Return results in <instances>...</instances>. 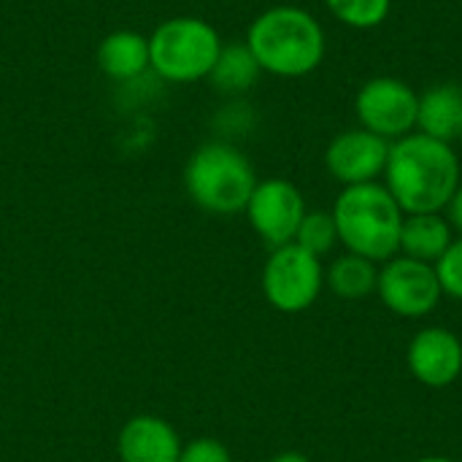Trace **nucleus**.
<instances>
[{
  "label": "nucleus",
  "mask_w": 462,
  "mask_h": 462,
  "mask_svg": "<svg viewBox=\"0 0 462 462\" xmlns=\"http://www.w3.org/2000/svg\"><path fill=\"white\" fill-rule=\"evenodd\" d=\"M384 187L403 214H444L460 187V160L452 143L409 133L390 143Z\"/></svg>",
  "instance_id": "obj_1"
},
{
  "label": "nucleus",
  "mask_w": 462,
  "mask_h": 462,
  "mask_svg": "<svg viewBox=\"0 0 462 462\" xmlns=\"http://www.w3.org/2000/svg\"><path fill=\"white\" fill-rule=\"evenodd\" d=\"M246 46L260 70L282 79L309 76L322 65L328 49L322 24L298 5H273L254 16Z\"/></svg>",
  "instance_id": "obj_2"
},
{
  "label": "nucleus",
  "mask_w": 462,
  "mask_h": 462,
  "mask_svg": "<svg viewBox=\"0 0 462 462\" xmlns=\"http://www.w3.org/2000/svg\"><path fill=\"white\" fill-rule=\"evenodd\" d=\"M330 214L336 219L338 244H344L346 252L360 254L376 265L393 260L401 252V230L406 214L384 184L371 181L344 187Z\"/></svg>",
  "instance_id": "obj_3"
},
{
  "label": "nucleus",
  "mask_w": 462,
  "mask_h": 462,
  "mask_svg": "<svg viewBox=\"0 0 462 462\" xmlns=\"http://www.w3.org/2000/svg\"><path fill=\"white\" fill-rule=\"evenodd\" d=\"M184 187L192 203L208 214H241L257 187L249 157L230 143H203L184 168Z\"/></svg>",
  "instance_id": "obj_4"
},
{
  "label": "nucleus",
  "mask_w": 462,
  "mask_h": 462,
  "mask_svg": "<svg viewBox=\"0 0 462 462\" xmlns=\"http://www.w3.org/2000/svg\"><path fill=\"white\" fill-rule=\"evenodd\" d=\"M222 51V38L214 24L200 16H176L162 24L149 38V57L165 81L189 84L208 79L217 57Z\"/></svg>",
  "instance_id": "obj_5"
},
{
  "label": "nucleus",
  "mask_w": 462,
  "mask_h": 462,
  "mask_svg": "<svg viewBox=\"0 0 462 462\" xmlns=\"http://www.w3.org/2000/svg\"><path fill=\"white\" fill-rule=\"evenodd\" d=\"M325 287L322 260L300 249L295 241L271 249L263 268V295L284 314H300L311 309Z\"/></svg>",
  "instance_id": "obj_6"
},
{
  "label": "nucleus",
  "mask_w": 462,
  "mask_h": 462,
  "mask_svg": "<svg viewBox=\"0 0 462 462\" xmlns=\"http://www.w3.org/2000/svg\"><path fill=\"white\" fill-rule=\"evenodd\" d=\"M417 111L420 92L409 81L395 76H376L365 81L355 97L360 127L390 143L417 130Z\"/></svg>",
  "instance_id": "obj_7"
},
{
  "label": "nucleus",
  "mask_w": 462,
  "mask_h": 462,
  "mask_svg": "<svg viewBox=\"0 0 462 462\" xmlns=\"http://www.w3.org/2000/svg\"><path fill=\"white\" fill-rule=\"evenodd\" d=\"M376 292L382 303L403 319H422L433 314L444 298L436 268L406 254H395L384 263V268H379Z\"/></svg>",
  "instance_id": "obj_8"
},
{
  "label": "nucleus",
  "mask_w": 462,
  "mask_h": 462,
  "mask_svg": "<svg viewBox=\"0 0 462 462\" xmlns=\"http://www.w3.org/2000/svg\"><path fill=\"white\" fill-rule=\"evenodd\" d=\"M244 211L249 217L252 230L271 249H276V246L295 241V233L306 217V200L292 181L265 179V181H257Z\"/></svg>",
  "instance_id": "obj_9"
},
{
  "label": "nucleus",
  "mask_w": 462,
  "mask_h": 462,
  "mask_svg": "<svg viewBox=\"0 0 462 462\" xmlns=\"http://www.w3.org/2000/svg\"><path fill=\"white\" fill-rule=\"evenodd\" d=\"M387 154H390V141L368 133L365 127H355L336 135L328 143L325 168L344 187L371 184L379 176H384Z\"/></svg>",
  "instance_id": "obj_10"
},
{
  "label": "nucleus",
  "mask_w": 462,
  "mask_h": 462,
  "mask_svg": "<svg viewBox=\"0 0 462 462\" xmlns=\"http://www.w3.org/2000/svg\"><path fill=\"white\" fill-rule=\"evenodd\" d=\"M406 363L420 384L444 390L460 379L462 341L447 328H425L411 338Z\"/></svg>",
  "instance_id": "obj_11"
},
{
  "label": "nucleus",
  "mask_w": 462,
  "mask_h": 462,
  "mask_svg": "<svg viewBox=\"0 0 462 462\" xmlns=\"http://www.w3.org/2000/svg\"><path fill=\"white\" fill-rule=\"evenodd\" d=\"M181 447L176 428L154 414L130 417L116 436L119 462H179Z\"/></svg>",
  "instance_id": "obj_12"
},
{
  "label": "nucleus",
  "mask_w": 462,
  "mask_h": 462,
  "mask_svg": "<svg viewBox=\"0 0 462 462\" xmlns=\"http://www.w3.org/2000/svg\"><path fill=\"white\" fill-rule=\"evenodd\" d=\"M417 133L452 143L462 138V87L436 84L420 95Z\"/></svg>",
  "instance_id": "obj_13"
},
{
  "label": "nucleus",
  "mask_w": 462,
  "mask_h": 462,
  "mask_svg": "<svg viewBox=\"0 0 462 462\" xmlns=\"http://www.w3.org/2000/svg\"><path fill=\"white\" fill-rule=\"evenodd\" d=\"M97 65L106 76L116 81L138 79L149 65V38L135 30H116L108 32L97 46Z\"/></svg>",
  "instance_id": "obj_14"
},
{
  "label": "nucleus",
  "mask_w": 462,
  "mask_h": 462,
  "mask_svg": "<svg viewBox=\"0 0 462 462\" xmlns=\"http://www.w3.org/2000/svg\"><path fill=\"white\" fill-rule=\"evenodd\" d=\"M452 241V225L444 214H406L401 230V254L436 265Z\"/></svg>",
  "instance_id": "obj_15"
},
{
  "label": "nucleus",
  "mask_w": 462,
  "mask_h": 462,
  "mask_svg": "<svg viewBox=\"0 0 462 462\" xmlns=\"http://www.w3.org/2000/svg\"><path fill=\"white\" fill-rule=\"evenodd\" d=\"M325 284L333 290V295L344 300H363L376 292L379 265L360 254L346 252L330 263V268L325 271Z\"/></svg>",
  "instance_id": "obj_16"
},
{
  "label": "nucleus",
  "mask_w": 462,
  "mask_h": 462,
  "mask_svg": "<svg viewBox=\"0 0 462 462\" xmlns=\"http://www.w3.org/2000/svg\"><path fill=\"white\" fill-rule=\"evenodd\" d=\"M260 76V65L257 60L252 57L249 46H222L219 57H217V65L211 70V81L219 87V89H227V92H241V89H249Z\"/></svg>",
  "instance_id": "obj_17"
},
{
  "label": "nucleus",
  "mask_w": 462,
  "mask_h": 462,
  "mask_svg": "<svg viewBox=\"0 0 462 462\" xmlns=\"http://www.w3.org/2000/svg\"><path fill=\"white\" fill-rule=\"evenodd\" d=\"M295 244L319 260L325 254H330L333 246L338 244V230H336L333 214L330 211H306V217L295 233Z\"/></svg>",
  "instance_id": "obj_18"
},
{
  "label": "nucleus",
  "mask_w": 462,
  "mask_h": 462,
  "mask_svg": "<svg viewBox=\"0 0 462 462\" xmlns=\"http://www.w3.org/2000/svg\"><path fill=\"white\" fill-rule=\"evenodd\" d=\"M325 3L341 24L355 30L379 27L393 8V0H325Z\"/></svg>",
  "instance_id": "obj_19"
},
{
  "label": "nucleus",
  "mask_w": 462,
  "mask_h": 462,
  "mask_svg": "<svg viewBox=\"0 0 462 462\" xmlns=\"http://www.w3.org/2000/svg\"><path fill=\"white\" fill-rule=\"evenodd\" d=\"M433 268H436L441 292L455 300H462V236L449 244V249L439 257Z\"/></svg>",
  "instance_id": "obj_20"
},
{
  "label": "nucleus",
  "mask_w": 462,
  "mask_h": 462,
  "mask_svg": "<svg viewBox=\"0 0 462 462\" xmlns=\"http://www.w3.org/2000/svg\"><path fill=\"white\" fill-rule=\"evenodd\" d=\"M179 462H233V455L222 441L203 436L181 447Z\"/></svg>",
  "instance_id": "obj_21"
},
{
  "label": "nucleus",
  "mask_w": 462,
  "mask_h": 462,
  "mask_svg": "<svg viewBox=\"0 0 462 462\" xmlns=\"http://www.w3.org/2000/svg\"><path fill=\"white\" fill-rule=\"evenodd\" d=\"M447 222L452 225V230H457L462 236V181L460 187L455 189V195H452V200L447 203Z\"/></svg>",
  "instance_id": "obj_22"
},
{
  "label": "nucleus",
  "mask_w": 462,
  "mask_h": 462,
  "mask_svg": "<svg viewBox=\"0 0 462 462\" xmlns=\"http://www.w3.org/2000/svg\"><path fill=\"white\" fill-rule=\"evenodd\" d=\"M268 462H311L306 455H300V452H279V455H273Z\"/></svg>",
  "instance_id": "obj_23"
},
{
  "label": "nucleus",
  "mask_w": 462,
  "mask_h": 462,
  "mask_svg": "<svg viewBox=\"0 0 462 462\" xmlns=\"http://www.w3.org/2000/svg\"><path fill=\"white\" fill-rule=\"evenodd\" d=\"M417 462H455V460H449V457H422V460H417Z\"/></svg>",
  "instance_id": "obj_24"
}]
</instances>
